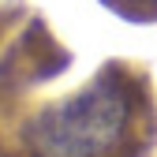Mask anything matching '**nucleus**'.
<instances>
[{
	"instance_id": "1",
	"label": "nucleus",
	"mask_w": 157,
	"mask_h": 157,
	"mask_svg": "<svg viewBox=\"0 0 157 157\" xmlns=\"http://www.w3.org/2000/svg\"><path fill=\"white\" fill-rule=\"evenodd\" d=\"M131 120V97L116 78L101 75L78 94L41 109L26 124L34 157H101L124 139Z\"/></svg>"
}]
</instances>
